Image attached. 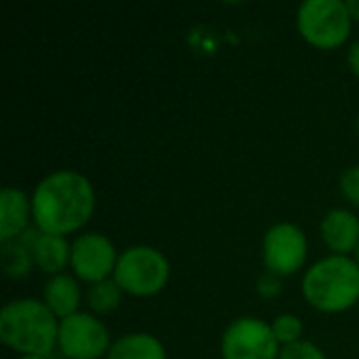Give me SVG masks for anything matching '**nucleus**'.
<instances>
[{
    "instance_id": "f257e3e1",
    "label": "nucleus",
    "mask_w": 359,
    "mask_h": 359,
    "mask_svg": "<svg viewBox=\"0 0 359 359\" xmlns=\"http://www.w3.org/2000/svg\"><path fill=\"white\" fill-rule=\"evenodd\" d=\"M95 210L90 181L74 170L44 177L32 198V217L42 233L65 236L84 227Z\"/></svg>"
},
{
    "instance_id": "f03ea898",
    "label": "nucleus",
    "mask_w": 359,
    "mask_h": 359,
    "mask_svg": "<svg viewBox=\"0 0 359 359\" xmlns=\"http://www.w3.org/2000/svg\"><path fill=\"white\" fill-rule=\"evenodd\" d=\"M59 339V324L46 303L13 301L0 311V341L23 355L48 358Z\"/></svg>"
},
{
    "instance_id": "7ed1b4c3",
    "label": "nucleus",
    "mask_w": 359,
    "mask_h": 359,
    "mask_svg": "<svg viewBox=\"0 0 359 359\" xmlns=\"http://www.w3.org/2000/svg\"><path fill=\"white\" fill-rule=\"evenodd\" d=\"M303 297L313 309L339 313L359 301V265L349 257H328L307 269Z\"/></svg>"
},
{
    "instance_id": "20e7f679",
    "label": "nucleus",
    "mask_w": 359,
    "mask_h": 359,
    "mask_svg": "<svg viewBox=\"0 0 359 359\" xmlns=\"http://www.w3.org/2000/svg\"><path fill=\"white\" fill-rule=\"evenodd\" d=\"M170 278V265L162 252L151 246H133L120 252L114 280L120 290L135 297L160 292Z\"/></svg>"
},
{
    "instance_id": "39448f33",
    "label": "nucleus",
    "mask_w": 359,
    "mask_h": 359,
    "mask_svg": "<svg viewBox=\"0 0 359 359\" xmlns=\"http://www.w3.org/2000/svg\"><path fill=\"white\" fill-rule=\"evenodd\" d=\"M297 27L318 48L341 46L351 32V15L341 0H307L297 11Z\"/></svg>"
},
{
    "instance_id": "423d86ee",
    "label": "nucleus",
    "mask_w": 359,
    "mask_h": 359,
    "mask_svg": "<svg viewBox=\"0 0 359 359\" xmlns=\"http://www.w3.org/2000/svg\"><path fill=\"white\" fill-rule=\"evenodd\" d=\"M280 343L269 324L257 318L236 320L223 334V359H280Z\"/></svg>"
},
{
    "instance_id": "0eeeda50",
    "label": "nucleus",
    "mask_w": 359,
    "mask_h": 359,
    "mask_svg": "<svg viewBox=\"0 0 359 359\" xmlns=\"http://www.w3.org/2000/svg\"><path fill=\"white\" fill-rule=\"evenodd\" d=\"M57 345L67 359H99L111 347L107 328L88 313L61 320Z\"/></svg>"
},
{
    "instance_id": "6e6552de",
    "label": "nucleus",
    "mask_w": 359,
    "mask_h": 359,
    "mask_svg": "<svg viewBox=\"0 0 359 359\" xmlns=\"http://www.w3.org/2000/svg\"><path fill=\"white\" fill-rule=\"evenodd\" d=\"M307 259V238L292 223H280L265 233L263 261L267 271L276 276L297 273Z\"/></svg>"
},
{
    "instance_id": "1a4fd4ad",
    "label": "nucleus",
    "mask_w": 359,
    "mask_h": 359,
    "mask_svg": "<svg viewBox=\"0 0 359 359\" xmlns=\"http://www.w3.org/2000/svg\"><path fill=\"white\" fill-rule=\"evenodd\" d=\"M69 263L80 280L88 284H97L114 276L118 265V252L109 242V238L101 233H84L76 238V242L72 244Z\"/></svg>"
},
{
    "instance_id": "9d476101",
    "label": "nucleus",
    "mask_w": 359,
    "mask_h": 359,
    "mask_svg": "<svg viewBox=\"0 0 359 359\" xmlns=\"http://www.w3.org/2000/svg\"><path fill=\"white\" fill-rule=\"evenodd\" d=\"M322 238L332 252L347 257L359 246V219L343 208L330 210L322 221Z\"/></svg>"
},
{
    "instance_id": "9b49d317",
    "label": "nucleus",
    "mask_w": 359,
    "mask_h": 359,
    "mask_svg": "<svg viewBox=\"0 0 359 359\" xmlns=\"http://www.w3.org/2000/svg\"><path fill=\"white\" fill-rule=\"evenodd\" d=\"M32 202L15 187H4L0 194V242H13L27 231Z\"/></svg>"
},
{
    "instance_id": "f8f14e48",
    "label": "nucleus",
    "mask_w": 359,
    "mask_h": 359,
    "mask_svg": "<svg viewBox=\"0 0 359 359\" xmlns=\"http://www.w3.org/2000/svg\"><path fill=\"white\" fill-rule=\"evenodd\" d=\"M82 301V290L72 276L59 273L53 276L44 286V303L55 313V318H69L78 313V305Z\"/></svg>"
},
{
    "instance_id": "ddd939ff",
    "label": "nucleus",
    "mask_w": 359,
    "mask_h": 359,
    "mask_svg": "<svg viewBox=\"0 0 359 359\" xmlns=\"http://www.w3.org/2000/svg\"><path fill=\"white\" fill-rule=\"evenodd\" d=\"M32 255H34V263L40 267V271L59 276L65 269V265L72 261V246L67 244V240L63 236L40 231L32 246Z\"/></svg>"
},
{
    "instance_id": "4468645a",
    "label": "nucleus",
    "mask_w": 359,
    "mask_h": 359,
    "mask_svg": "<svg viewBox=\"0 0 359 359\" xmlns=\"http://www.w3.org/2000/svg\"><path fill=\"white\" fill-rule=\"evenodd\" d=\"M107 359H166V351L156 337L137 332L118 339L109 347Z\"/></svg>"
},
{
    "instance_id": "2eb2a0df",
    "label": "nucleus",
    "mask_w": 359,
    "mask_h": 359,
    "mask_svg": "<svg viewBox=\"0 0 359 359\" xmlns=\"http://www.w3.org/2000/svg\"><path fill=\"white\" fill-rule=\"evenodd\" d=\"M122 301V290L116 284V280H103L97 284H90L86 290V303L97 313H109L114 311Z\"/></svg>"
},
{
    "instance_id": "dca6fc26",
    "label": "nucleus",
    "mask_w": 359,
    "mask_h": 359,
    "mask_svg": "<svg viewBox=\"0 0 359 359\" xmlns=\"http://www.w3.org/2000/svg\"><path fill=\"white\" fill-rule=\"evenodd\" d=\"M32 263H34L32 250L25 244H21L19 240L2 244V267H4L6 276L21 278L32 269Z\"/></svg>"
},
{
    "instance_id": "f3484780",
    "label": "nucleus",
    "mask_w": 359,
    "mask_h": 359,
    "mask_svg": "<svg viewBox=\"0 0 359 359\" xmlns=\"http://www.w3.org/2000/svg\"><path fill=\"white\" fill-rule=\"evenodd\" d=\"M271 330L278 339V343H282L284 347L286 345H292V343H299L301 341V334H303V322L297 318V316H280L276 318V322L271 324Z\"/></svg>"
},
{
    "instance_id": "a211bd4d",
    "label": "nucleus",
    "mask_w": 359,
    "mask_h": 359,
    "mask_svg": "<svg viewBox=\"0 0 359 359\" xmlns=\"http://www.w3.org/2000/svg\"><path fill=\"white\" fill-rule=\"evenodd\" d=\"M280 359H326L324 351L320 347H316L313 343L307 341H299L292 345H286L280 351Z\"/></svg>"
},
{
    "instance_id": "6ab92c4d",
    "label": "nucleus",
    "mask_w": 359,
    "mask_h": 359,
    "mask_svg": "<svg viewBox=\"0 0 359 359\" xmlns=\"http://www.w3.org/2000/svg\"><path fill=\"white\" fill-rule=\"evenodd\" d=\"M341 191L343 196L351 202L359 206V166L353 168H347L341 177Z\"/></svg>"
},
{
    "instance_id": "aec40b11",
    "label": "nucleus",
    "mask_w": 359,
    "mask_h": 359,
    "mask_svg": "<svg viewBox=\"0 0 359 359\" xmlns=\"http://www.w3.org/2000/svg\"><path fill=\"white\" fill-rule=\"evenodd\" d=\"M280 290H282L280 276H276V273L267 271V273L259 280V292H261L265 299H273V297H278V294H280Z\"/></svg>"
},
{
    "instance_id": "412c9836",
    "label": "nucleus",
    "mask_w": 359,
    "mask_h": 359,
    "mask_svg": "<svg viewBox=\"0 0 359 359\" xmlns=\"http://www.w3.org/2000/svg\"><path fill=\"white\" fill-rule=\"evenodd\" d=\"M349 67L353 69V74H358L359 76V40L358 42H353V46L349 48Z\"/></svg>"
},
{
    "instance_id": "4be33fe9",
    "label": "nucleus",
    "mask_w": 359,
    "mask_h": 359,
    "mask_svg": "<svg viewBox=\"0 0 359 359\" xmlns=\"http://www.w3.org/2000/svg\"><path fill=\"white\" fill-rule=\"evenodd\" d=\"M345 4H347V11H349L351 19H358L359 21V0H349Z\"/></svg>"
},
{
    "instance_id": "5701e85b",
    "label": "nucleus",
    "mask_w": 359,
    "mask_h": 359,
    "mask_svg": "<svg viewBox=\"0 0 359 359\" xmlns=\"http://www.w3.org/2000/svg\"><path fill=\"white\" fill-rule=\"evenodd\" d=\"M19 359H48V358H44V355H21Z\"/></svg>"
},
{
    "instance_id": "b1692460",
    "label": "nucleus",
    "mask_w": 359,
    "mask_h": 359,
    "mask_svg": "<svg viewBox=\"0 0 359 359\" xmlns=\"http://www.w3.org/2000/svg\"><path fill=\"white\" fill-rule=\"evenodd\" d=\"M355 252H358V265H359V246H358V250H355Z\"/></svg>"
},
{
    "instance_id": "393cba45",
    "label": "nucleus",
    "mask_w": 359,
    "mask_h": 359,
    "mask_svg": "<svg viewBox=\"0 0 359 359\" xmlns=\"http://www.w3.org/2000/svg\"><path fill=\"white\" fill-rule=\"evenodd\" d=\"M358 133H359V118H358Z\"/></svg>"
}]
</instances>
